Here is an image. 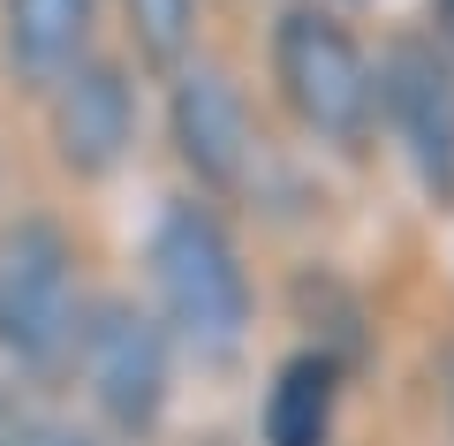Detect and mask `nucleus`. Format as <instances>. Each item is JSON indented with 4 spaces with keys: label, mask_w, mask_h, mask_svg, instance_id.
I'll return each mask as SVG.
<instances>
[{
    "label": "nucleus",
    "mask_w": 454,
    "mask_h": 446,
    "mask_svg": "<svg viewBox=\"0 0 454 446\" xmlns=\"http://www.w3.org/2000/svg\"><path fill=\"white\" fill-rule=\"evenodd\" d=\"M273 68H280L288 106L303 113V129H318L333 144H356L372 129V68H364V53L348 46L340 23L310 16V8L288 16L273 31Z\"/></svg>",
    "instance_id": "obj_3"
},
{
    "label": "nucleus",
    "mask_w": 454,
    "mask_h": 446,
    "mask_svg": "<svg viewBox=\"0 0 454 446\" xmlns=\"http://www.w3.org/2000/svg\"><path fill=\"white\" fill-rule=\"evenodd\" d=\"M333 439V364L295 356L265 394V446H325Z\"/></svg>",
    "instance_id": "obj_9"
},
{
    "label": "nucleus",
    "mask_w": 454,
    "mask_h": 446,
    "mask_svg": "<svg viewBox=\"0 0 454 446\" xmlns=\"http://www.w3.org/2000/svg\"><path fill=\"white\" fill-rule=\"evenodd\" d=\"M91 46V0H8V61L31 91H53Z\"/></svg>",
    "instance_id": "obj_8"
},
{
    "label": "nucleus",
    "mask_w": 454,
    "mask_h": 446,
    "mask_svg": "<svg viewBox=\"0 0 454 446\" xmlns=\"http://www.w3.org/2000/svg\"><path fill=\"white\" fill-rule=\"evenodd\" d=\"M0 348L23 371H53L76 348V272L46 220H23L0 250Z\"/></svg>",
    "instance_id": "obj_2"
},
{
    "label": "nucleus",
    "mask_w": 454,
    "mask_h": 446,
    "mask_svg": "<svg viewBox=\"0 0 454 446\" xmlns=\"http://www.w3.org/2000/svg\"><path fill=\"white\" fill-rule=\"evenodd\" d=\"M439 16H447V38H454V0H447V8H439Z\"/></svg>",
    "instance_id": "obj_11"
},
{
    "label": "nucleus",
    "mask_w": 454,
    "mask_h": 446,
    "mask_svg": "<svg viewBox=\"0 0 454 446\" xmlns=\"http://www.w3.org/2000/svg\"><path fill=\"white\" fill-rule=\"evenodd\" d=\"M46 446H91V439H46Z\"/></svg>",
    "instance_id": "obj_12"
},
{
    "label": "nucleus",
    "mask_w": 454,
    "mask_h": 446,
    "mask_svg": "<svg viewBox=\"0 0 454 446\" xmlns=\"http://www.w3.org/2000/svg\"><path fill=\"white\" fill-rule=\"evenodd\" d=\"M83 340V386L121 431H152L167 409V340L145 310L98 303L91 325H76Z\"/></svg>",
    "instance_id": "obj_4"
},
{
    "label": "nucleus",
    "mask_w": 454,
    "mask_h": 446,
    "mask_svg": "<svg viewBox=\"0 0 454 446\" xmlns=\"http://www.w3.org/2000/svg\"><path fill=\"white\" fill-rule=\"evenodd\" d=\"M137 137V106H129V83L121 68L106 61H76L61 83H53V144L76 175H106Z\"/></svg>",
    "instance_id": "obj_6"
},
{
    "label": "nucleus",
    "mask_w": 454,
    "mask_h": 446,
    "mask_svg": "<svg viewBox=\"0 0 454 446\" xmlns=\"http://www.w3.org/2000/svg\"><path fill=\"white\" fill-rule=\"evenodd\" d=\"M190 16H197V0H129V31L145 46V61H182Z\"/></svg>",
    "instance_id": "obj_10"
},
{
    "label": "nucleus",
    "mask_w": 454,
    "mask_h": 446,
    "mask_svg": "<svg viewBox=\"0 0 454 446\" xmlns=\"http://www.w3.org/2000/svg\"><path fill=\"white\" fill-rule=\"evenodd\" d=\"M152 287L167 303V325L190 340L205 364L243 348L250 325V280L235 265V242L220 235V220L197 205H175L152 235Z\"/></svg>",
    "instance_id": "obj_1"
},
{
    "label": "nucleus",
    "mask_w": 454,
    "mask_h": 446,
    "mask_svg": "<svg viewBox=\"0 0 454 446\" xmlns=\"http://www.w3.org/2000/svg\"><path fill=\"white\" fill-rule=\"evenodd\" d=\"M372 98H387V113L402 129V144L417 152L424 182L447 190L454 182V83H447V68L424 46H394V61H387V76H379Z\"/></svg>",
    "instance_id": "obj_7"
},
{
    "label": "nucleus",
    "mask_w": 454,
    "mask_h": 446,
    "mask_svg": "<svg viewBox=\"0 0 454 446\" xmlns=\"http://www.w3.org/2000/svg\"><path fill=\"white\" fill-rule=\"evenodd\" d=\"M175 144H182V167L197 182H212V190H243L250 182L258 137H250V113L220 68H190L175 83Z\"/></svg>",
    "instance_id": "obj_5"
}]
</instances>
